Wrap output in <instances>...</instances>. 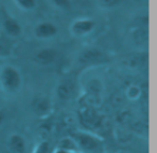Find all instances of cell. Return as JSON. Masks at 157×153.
Returning a JSON list of instances; mask_svg holds the SVG:
<instances>
[{
	"mask_svg": "<svg viewBox=\"0 0 157 153\" xmlns=\"http://www.w3.org/2000/svg\"><path fill=\"white\" fill-rule=\"evenodd\" d=\"M56 51L53 49H45V50L40 51L36 56V61L43 65L51 64L56 59Z\"/></svg>",
	"mask_w": 157,
	"mask_h": 153,
	"instance_id": "obj_5",
	"label": "cell"
},
{
	"mask_svg": "<svg viewBox=\"0 0 157 153\" xmlns=\"http://www.w3.org/2000/svg\"><path fill=\"white\" fill-rule=\"evenodd\" d=\"M10 144H11L12 149L16 151L17 153H24L25 151V141L21 136L13 135L10 139Z\"/></svg>",
	"mask_w": 157,
	"mask_h": 153,
	"instance_id": "obj_8",
	"label": "cell"
},
{
	"mask_svg": "<svg viewBox=\"0 0 157 153\" xmlns=\"http://www.w3.org/2000/svg\"><path fill=\"white\" fill-rule=\"evenodd\" d=\"M53 2H54L57 7L61 8V9L68 10L71 8V2H70V0H53Z\"/></svg>",
	"mask_w": 157,
	"mask_h": 153,
	"instance_id": "obj_13",
	"label": "cell"
},
{
	"mask_svg": "<svg viewBox=\"0 0 157 153\" xmlns=\"http://www.w3.org/2000/svg\"><path fill=\"white\" fill-rule=\"evenodd\" d=\"M59 147H60L63 150H65V149H67V150H74V149L76 148L75 144H74L70 139H63V141H60Z\"/></svg>",
	"mask_w": 157,
	"mask_h": 153,
	"instance_id": "obj_12",
	"label": "cell"
},
{
	"mask_svg": "<svg viewBox=\"0 0 157 153\" xmlns=\"http://www.w3.org/2000/svg\"><path fill=\"white\" fill-rule=\"evenodd\" d=\"M58 96L61 99H68L71 97L72 93H73V85L71 83H63L59 85L58 88Z\"/></svg>",
	"mask_w": 157,
	"mask_h": 153,
	"instance_id": "obj_9",
	"label": "cell"
},
{
	"mask_svg": "<svg viewBox=\"0 0 157 153\" xmlns=\"http://www.w3.org/2000/svg\"><path fill=\"white\" fill-rule=\"evenodd\" d=\"M3 119H5V114H3V112H2V111H0V124L2 123Z\"/></svg>",
	"mask_w": 157,
	"mask_h": 153,
	"instance_id": "obj_16",
	"label": "cell"
},
{
	"mask_svg": "<svg viewBox=\"0 0 157 153\" xmlns=\"http://www.w3.org/2000/svg\"><path fill=\"white\" fill-rule=\"evenodd\" d=\"M56 153H68L67 151H65V150H63V149H60V150H58Z\"/></svg>",
	"mask_w": 157,
	"mask_h": 153,
	"instance_id": "obj_17",
	"label": "cell"
},
{
	"mask_svg": "<svg viewBox=\"0 0 157 153\" xmlns=\"http://www.w3.org/2000/svg\"><path fill=\"white\" fill-rule=\"evenodd\" d=\"M1 51H2V46L0 45V52H1Z\"/></svg>",
	"mask_w": 157,
	"mask_h": 153,
	"instance_id": "obj_18",
	"label": "cell"
},
{
	"mask_svg": "<svg viewBox=\"0 0 157 153\" xmlns=\"http://www.w3.org/2000/svg\"><path fill=\"white\" fill-rule=\"evenodd\" d=\"M16 2L24 9H33L36 6V0H16Z\"/></svg>",
	"mask_w": 157,
	"mask_h": 153,
	"instance_id": "obj_11",
	"label": "cell"
},
{
	"mask_svg": "<svg viewBox=\"0 0 157 153\" xmlns=\"http://www.w3.org/2000/svg\"><path fill=\"white\" fill-rule=\"evenodd\" d=\"M101 1V5L105 6V7H114V6L118 5L120 3L121 0H100Z\"/></svg>",
	"mask_w": 157,
	"mask_h": 153,
	"instance_id": "obj_14",
	"label": "cell"
},
{
	"mask_svg": "<svg viewBox=\"0 0 157 153\" xmlns=\"http://www.w3.org/2000/svg\"><path fill=\"white\" fill-rule=\"evenodd\" d=\"M2 80L6 88L10 91H14L20 86L21 84V76L12 67H7L2 72Z\"/></svg>",
	"mask_w": 157,
	"mask_h": 153,
	"instance_id": "obj_1",
	"label": "cell"
},
{
	"mask_svg": "<svg viewBox=\"0 0 157 153\" xmlns=\"http://www.w3.org/2000/svg\"><path fill=\"white\" fill-rule=\"evenodd\" d=\"M80 61L84 64H90V63H97V61H100L105 59V54L101 53L99 50H86L80 56Z\"/></svg>",
	"mask_w": 157,
	"mask_h": 153,
	"instance_id": "obj_3",
	"label": "cell"
},
{
	"mask_svg": "<svg viewBox=\"0 0 157 153\" xmlns=\"http://www.w3.org/2000/svg\"><path fill=\"white\" fill-rule=\"evenodd\" d=\"M36 35L40 38H50L53 37L57 33V28L54 24L50 22H43L40 23L36 27Z\"/></svg>",
	"mask_w": 157,
	"mask_h": 153,
	"instance_id": "obj_2",
	"label": "cell"
},
{
	"mask_svg": "<svg viewBox=\"0 0 157 153\" xmlns=\"http://www.w3.org/2000/svg\"><path fill=\"white\" fill-rule=\"evenodd\" d=\"M33 109L38 113H45L48 109H50V103L46 99L40 98L37 99L33 104Z\"/></svg>",
	"mask_w": 157,
	"mask_h": 153,
	"instance_id": "obj_10",
	"label": "cell"
},
{
	"mask_svg": "<svg viewBox=\"0 0 157 153\" xmlns=\"http://www.w3.org/2000/svg\"><path fill=\"white\" fill-rule=\"evenodd\" d=\"M48 144L46 142H43V143L40 146V148L38 149V152L37 153H48Z\"/></svg>",
	"mask_w": 157,
	"mask_h": 153,
	"instance_id": "obj_15",
	"label": "cell"
},
{
	"mask_svg": "<svg viewBox=\"0 0 157 153\" xmlns=\"http://www.w3.org/2000/svg\"><path fill=\"white\" fill-rule=\"evenodd\" d=\"M3 26H5L7 33L12 36H18L21 33V30H22L20 24L13 18H7L3 23Z\"/></svg>",
	"mask_w": 157,
	"mask_h": 153,
	"instance_id": "obj_7",
	"label": "cell"
},
{
	"mask_svg": "<svg viewBox=\"0 0 157 153\" xmlns=\"http://www.w3.org/2000/svg\"><path fill=\"white\" fill-rule=\"evenodd\" d=\"M95 26V23L90 20H82L78 21L72 26V30L75 35H85L90 33Z\"/></svg>",
	"mask_w": 157,
	"mask_h": 153,
	"instance_id": "obj_4",
	"label": "cell"
},
{
	"mask_svg": "<svg viewBox=\"0 0 157 153\" xmlns=\"http://www.w3.org/2000/svg\"><path fill=\"white\" fill-rule=\"evenodd\" d=\"M74 138L78 140L80 146L82 148L86 149V150H93V149L98 147V143H97L96 140L93 137H90V136L85 135V134H75Z\"/></svg>",
	"mask_w": 157,
	"mask_h": 153,
	"instance_id": "obj_6",
	"label": "cell"
}]
</instances>
